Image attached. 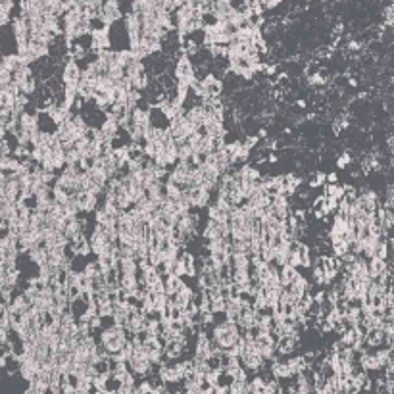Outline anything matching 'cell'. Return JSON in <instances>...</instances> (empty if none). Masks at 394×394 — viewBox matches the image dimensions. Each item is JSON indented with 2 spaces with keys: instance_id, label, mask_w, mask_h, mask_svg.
Segmentation results:
<instances>
[{
  "instance_id": "cell-1",
  "label": "cell",
  "mask_w": 394,
  "mask_h": 394,
  "mask_svg": "<svg viewBox=\"0 0 394 394\" xmlns=\"http://www.w3.org/2000/svg\"><path fill=\"white\" fill-rule=\"evenodd\" d=\"M94 339L98 342L100 352L110 358V356H116V354L125 346L127 342H129V335H127V331L123 327L114 325V323L110 321L108 325H102V327L96 331Z\"/></svg>"
},
{
  "instance_id": "cell-2",
  "label": "cell",
  "mask_w": 394,
  "mask_h": 394,
  "mask_svg": "<svg viewBox=\"0 0 394 394\" xmlns=\"http://www.w3.org/2000/svg\"><path fill=\"white\" fill-rule=\"evenodd\" d=\"M240 329L235 325V323L227 321H217L212 323V331H210V341H212V346H214L217 352H227L235 346V342L238 341L240 337Z\"/></svg>"
},
{
  "instance_id": "cell-3",
  "label": "cell",
  "mask_w": 394,
  "mask_h": 394,
  "mask_svg": "<svg viewBox=\"0 0 394 394\" xmlns=\"http://www.w3.org/2000/svg\"><path fill=\"white\" fill-rule=\"evenodd\" d=\"M173 75H175V81H177V85H183V87H189L191 89V85L197 81V68H195V64H193V60H191V56H187V54L181 52L177 56V62H175V70H173Z\"/></svg>"
},
{
  "instance_id": "cell-4",
  "label": "cell",
  "mask_w": 394,
  "mask_h": 394,
  "mask_svg": "<svg viewBox=\"0 0 394 394\" xmlns=\"http://www.w3.org/2000/svg\"><path fill=\"white\" fill-rule=\"evenodd\" d=\"M96 18L102 21L104 27H110L114 25L116 21L121 19V8H119V0H104L100 10H98V16Z\"/></svg>"
},
{
  "instance_id": "cell-5",
  "label": "cell",
  "mask_w": 394,
  "mask_h": 394,
  "mask_svg": "<svg viewBox=\"0 0 394 394\" xmlns=\"http://www.w3.org/2000/svg\"><path fill=\"white\" fill-rule=\"evenodd\" d=\"M229 236V227L227 223H217V221H212L208 219V223L204 225L202 229V238H204V244L206 242H214V240H221Z\"/></svg>"
},
{
  "instance_id": "cell-6",
  "label": "cell",
  "mask_w": 394,
  "mask_h": 394,
  "mask_svg": "<svg viewBox=\"0 0 394 394\" xmlns=\"http://www.w3.org/2000/svg\"><path fill=\"white\" fill-rule=\"evenodd\" d=\"M183 118H185V121L189 125L193 127V131H200L202 125H204V121H206V110H204V106L200 102H197L193 106L185 108Z\"/></svg>"
},
{
  "instance_id": "cell-7",
  "label": "cell",
  "mask_w": 394,
  "mask_h": 394,
  "mask_svg": "<svg viewBox=\"0 0 394 394\" xmlns=\"http://www.w3.org/2000/svg\"><path fill=\"white\" fill-rule=\"evenodd\" d=\"M79 77H81V68H79L77 60L70 58L62 68V85L64 87H77Z\"/></svg>"
},
{
  "instance_id": "cell-8",
  "label": "cell",
  "mask_w": 394,
  "mask_h": 394,
  "mask_svg": "<svg viewBox=\"0 0 394 394\" xmlns=\"http://www.w3.org/2000/svg\"><path fill=\"white\" fill-rule=\"evenodd\" d=\"M125 31L127 37H129V48L139 44V39H141V18L133 12H129L125 16Z\"/></svg>"
},
{
  "instance_id": "cell-9",
  "label": "cell",
  "mask_w": 394,
  "mask_h": 394,
  "mask_svg": "<svg viewBox=\"0 0 394 394\" xmlns=\"http://www.w3.org/2000/svg\"><path fill=\"white\" fill-rule=\"evenodd\" d=\"M77 202H79V212L81 214H90L98 208L100 204V197L92 195V193H81L77 195Z\"/></svg>"
},
{
  "instance_id": "cell-10",
  "label": "cell",
  "mask_w": 394,
  "mask_h": 394,
  "mask_svg": "<svg viewBox=\"0 0 394 394\" xmlns=\"http://www.w3.org/2000/svg\"><path fill=\"white\" fill-rule=\"evenodd\" d=\"M33 264H35L37 268L39 266H42V264H46L48 262V254H46V250H44V246H42V242L40 244H37V246H33V248H29L27 252H23Z\"/></svg>"
},
{
  "instance_id": "cell-11",
  "label": "cell",
  "mask_w": 394,
  "mask_h": 394,
  "mask_svg": "<svg viewBox=\"0 0 394 394\" xmlns=\"http://www.w3.org/2000/svg\"><path fill=\"white\" fill-rule=\"evenodd\" d=\"M300 275V271L294 268H290V266H281L279 268V283H281V287H288L290 283H294V279Z\"/></svg>"
},
{
  "instance_id": "cell-12",
  "label": "cell",
  "mask_w": 394,
  "mask_h": 394,
  "mask_svg": "<svg viewBox=\"0 0 394 394\" xmlns=\"http://www.w3.org/2000/svg\"><path fill=\"white\" fill-rule=\"evenodd\" d=\"M327 183V175L325 173H315L312 181H310V187H323Z\"/></svg>"
},
{
  "instance_id": "cell-13",
  "label": "cell",
  "mask_w": 394,
  "mask_h": 394,
  "mask_svg": "<svg viewBox=\"0 0 394 394\" xmlns=\"http://www.w3.org/2000/svg\"><path fill=\"white\" fill-rule=\"evenodd\" d=\"M350 161H352V158H350V154H348V152H342L341 158L337 160V165H339L341 169H344V167H346V165H348Z\"/></svg>"
},
{
  "instance_id": "cell-14",
  "label": "cell",
  "mask_w": 394,
  "mask_h": 394,
  "mask_svg": "<svg viewBox=\"0 0 394 394\" xmlns=\"http://www.w3.org/2000/svg\"><path fill=\"white\" fill-rule=\"evenodd\" d=\"M23 394H48V393H44V391H40V389H37V387H33L31 383L27 385V389H25V393Z\"/></svg>"
},
{
  "instance_id": "cell-15",
  "label": "cell",
  "mask_w": 394,
  "mask_h": 394,
  "mask_svg": "<svg viewBox=\"0 0 394 394\" xmlns=\"http://www.w3.org/2000/svg\"><path fill=\"white\" fill-rule=\"evenodd\" d=\"M6 135H8L6 125H2V123H0V141H4V139H6Z\"/></svg>"
},
{
  "instance_id": "cell-16",
  "label": "cell",
  "mask_w": 394,
  "mask_h": 394,
  "mask_svg": "<svg viewBox=\"0 0 394 394\" xmlns=\"http://www.w3.org/2000/svg\"><path fill=\"white\" fill-rule=\"evenodd\" d=\"M2 308H4V306H2V304H0V310H2Z\"/></svg>"
}]
</instances>
